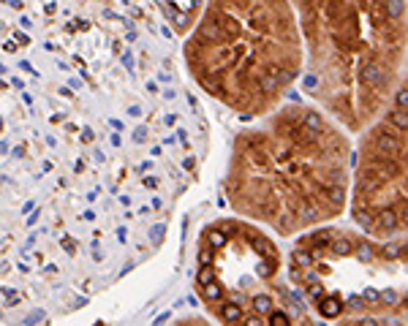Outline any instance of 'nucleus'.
<instances>
[{
    "label": "nucleus",
    "mask_w": 408,
    "mask_h": 326,
    "mask_svg": "<svg viewBox=\"0 0 408 326\" xmlns=\"http://www.w3.org/2000/svg\"><path fill=\"white\" fill-rule=\"evenodd\" d=\"M403 239L318 229L296 242L292 280L324 321L400 324L406 316Z\"/></svg>",
    "instance_id": "nucleus-4"
},
{
    "label": "nucleus",
    "mask_w": 408,
    "mask_h": 326,
    "mask_svg": "<svg viewBox=\"0 0 408 326\" xmlns=\"http://www.w3.org/2000/svg\"><path fill=\"white\" fill-rule=\"evenodd\" d=\"M280 253L275 242L242 220H218L199 237L196 291L224 324H292L275 307Z\"/></svg>",
    "instance_id": "nucleus-5"
},
{
    "label": "nucleus",
    "mask_w": 408,
    "mask_h": 326,
    "mask_svg": "<svg viewBox=\"0 0 408 326\" xmlns=\"http://www.w3.org/2000/svg\"><path fill=\"white\" fill-rule=\"evenodd\" d=\"M406 90L362 128L356 152L351 215L373 239H403L406 234Z\"/></svg>",
    "instance_id": "nucleus-6"
},
{
    "label": "nucleus",
    "mask_w": 408,
    "mask_h": 326,
    "mask_svg": "<svg viewBox=\"0 0 408 326\" xmlns=\"http://www.w3.org/2000/svg\"><path fill=\"white\" fill-rule=\"evenodd\" d=\"M305 41L308 93L362 131L403 90L406 0H292Z\"/></svg>",
    "instance_id": "nucleus-2"
},
{
    "label": "nucleus",
    "mask_w": 408,
    "mask_h": 326,
    "mask_svg": "<svg viewBox=\"0 0 408 326\" xmlns=\"http://www.w3.org/2000/svg\"><path fill=\"white\" fill-rule=\"evenodd\" d=\"M182 60L190 79L232 112H272L305 68L292 0H204Z\"/></svg>",
    "instance_id": "nucleus-3"
},
{
    "label": "nucleus",
    "mask_w": 408,
    "mask_h": 326,
    "mask_svg": "<svg viewBox=\"0 0 408 326\" xmlns=\"http://www.w3.org/2000/svg\"><path fill=\"white\" fill-rule=\"evenodd\" d=\"M224 190L240 218L280 237L330 223L351 190L348 136L318 109L278 103L234 136Z\"/></svg>",
    "instance_id": "nucleus-1"
}]
</instances>
